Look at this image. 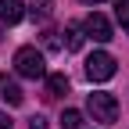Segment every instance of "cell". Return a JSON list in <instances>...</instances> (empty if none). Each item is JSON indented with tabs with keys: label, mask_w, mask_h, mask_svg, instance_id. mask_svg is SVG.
Returning a JSON list of instances; mask_svg holds the SVG:
<instances>
[{
	"label": "cell",
	"mask_w": 129,
	"mask_h": 129,
	"mask_svg": "<svg viewBox=\"0 0 129 129\" xmlns=\"http://www.w3.org/2000/svg\"><path fill=\"white\" fill-rule=\"evenodd\" d=\"M14 68L25 79H43L47 75V61H43V54L36 47H18V50H14Z\"/></svg>",
	"instance_id": "6da1fadb"
},
{
	"label": "cell",
	"mask_w": 129,
	"mask_h": 129,
	"mask_svg": "<svg viewBox=\"0 0 129 129\" xmlns=\"http://www.w3.org/2000/svg\"><path fill=\"white\" fill-rule=\"evenodd\" d=\"M86 108H90V115H93V122H115L118 118V101L111 93H104V90H97V93H90V101H86Z\"/></svg>",
	"instance_id": "7a4b0ae2"
},
{
	"label": "cell",
	"mask_w": 129,
	"mask_h": 129,
	"mask_svg": "<svg viewBox=\"0 0 129 129\" xmlns=\"http://www.w3.org/2000/svg\"><path fill=\"white\" fill-rule=\"evenodd\" d=\"M86 75H90V83H108L111 75H115V57H111L108 50H97L86 57Z\"/></svg>",
	"instance_id": "3957f363"
},
{
	"label": "cell",
	"mask_w": 129,
	"mask_h": 129,
	"mask_svg": "<svg viewBox=\"0 0 129 129\" xmlns=\"http://www.w3.org/2000/svg\"><path fill=\"white\" fill-rule=\"evenodd\" d=\"M83 32H86V36H93L97 43H108V40H111V22L104 18V14H97V11H93L90 18L83 22Z\"/></svg>",
	"instance_id": "277c9868"
},
{
	"label": "cell",
	"mask_w": 129,
	"mask_h": 129,
	"mask_svg": "<svg viewBox=\"0 0 129 129\" xmlns=\"http://www.w3.org/2000/svg\"><path fill=\"white\" fill-rule=\"evenodd\" d=\"M25 18V0H0V22L18 25Z\"/></svg>",
	"instance_id": "5b68a950"
},
{
	"label": "cell",
	"mask_w": 129,
	"mask_h": 129,
	"mask_svg": "<svg viewBox=\"0 0 129 129\" xmlns=\"http://www.w3.org/2000/svg\"><path fill=\"white\" fill-rule=\"evenodd\" d=\"M0 97H4L7 104H14V108H18V104L25 101V93H22V86L14 83L11 75H0Z\"/></svg>",
	"instance_id": "8992f818"
},
{
	"label": "cell",
	"mask_w": 129,
	"mask_h": 129,
	"mask_svg": "<svg viewBox=\"0 0 129 129\" xmlns=\"http://www.w3.org/2000/svg\"><path fill=\"white\" fill-rule=\"evenodd\" d=\"M61 93H68V75H47V97H61Z\"/></svg>",
	"instance_id": "52a82bcc"
},
{
	"label": "cell",
	"mask_w": 129,
	"mask_h": 129,
	"mask_svg": "<svg viewBox=\"0 0 129 129\" xmlns=\"http://www.w3.org/2000/svg\"><path fill=\"white\" fill-rule=\"evenodd\" d=\"M64 47L68 50H79L83 47V25H68L64 29Z\"/></svg>",
	"instance_id": "ba28073f"
},
{
	"label": "cell",
	"mask_w": 129,
	"mask_h": 129,
	"mask_svg": "<svg viewBox=\"0 0 129 129\" xmlns=\"http://www.w3.org/2000/svg\"><path fill=\"white\" fill-rule=\"evenodd\" d=\"M61 129H83V111L68 108V111L61 115Z\"/></svg>",
	"instance_id": "9c48e42d"
},
{
	"label": "cell",
	"mask_w": 129,
	"mask_h": 129,
	"mask_svg": "<svg viewBox=\"0 0 129 129\" xmlns=\"http://www.w3.org/2000/svg\"><path fill=\"white\" fill-rule=\"evenodd\" d=\"M115 18H118V25L129 32V0H115Z\"/></svg>",
	"instance_id": "30bf717a"
},
{
	"label": "cell",
	"mask_w": 129,
	"mask_h": 129,
	"mask_svg": "<svg viewBox=\"0 0 129 129\" xmlns=\"http://www.w3.org/2000/svg\"><path fill=\"white\" fill-rule=\"evenodd\" d=\"M29 11H32V18H47L50 14V7H54V0H29Z\"/></svg>",
	"instance_id": "8fae6325"
},
{
	"label": "cell",
	"mask_w": 129,
	"mask_h": 129,
	"mask_svg": "<svg viewBox=\"0 0 129 129\" xmlns=\"http://www.w3.org/2000/svg\"><path fill=\"white\" fill-rule=\"evenodd\" d=\"M47 47H50V50H57V47H61V40H57V32H47Z\"/></svg>",
	"instance_id": "7c38bea8"
},
{
	"label": "cell",
	"mask_w": 129,
	"mask_h": 129,
	"mask_svg": "<svg viewBox=\"0 0 129 129\" xmlns=\"http://www.w3.org/2000/svg\"><path fill=\"white\" fill-rule=\"evenodd\" d=\"M29 129H47V118H40V115L29 118Z\"/></svg>",
	"instance_id": "4fadbf2b"
},
{
	"label": "cell",
	"mask_w": 129,
	"mask_h": 129,
	"mask_svg": "<svg viewBox=\"0 0 129 129\" xmlns=\"http://www.w3.org/2000/svg\"><path fill=\"white\" fill-rule=\"evenodd\" d=\"M0 129H11V118L4 115V111H0Z\"/></svg>",
	"instance_id": "5bb4252c"
},
{
	"label": "cell",
	"mask_w": 129,
	"mask_h": 129,
	"mask_svg": "<svg viewBox=\"0 0 129 129\" xmlns=\"http://www.w3.org/2000/svg\"><path fill=\"white\" fill-rule=\"evenodd\" d=\"M83 4H101V0H83Z\"/></svg>",
	"instance_id": "9a60e30c"
}]
</instances>
